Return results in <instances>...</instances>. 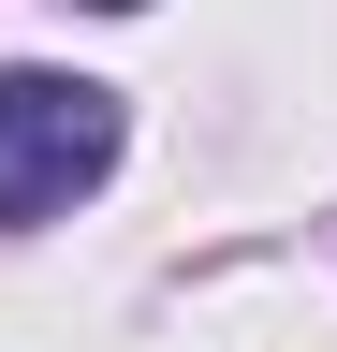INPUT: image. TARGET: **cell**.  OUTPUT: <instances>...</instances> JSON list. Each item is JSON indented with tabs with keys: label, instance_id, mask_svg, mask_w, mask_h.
Wrapping results in <instances>:
<instances>
[{
	"label": "cell",
	"instance_id": "7a4b0ae2",
	"mask_svg": "<svg viewBox=\"0 0 337 352\" xmlns=\"http://www.w3.org/2000/svg\"><path fill=\"white\" fill-rule=\"evenodd\" d=\"M89 15H147V0H89Z\"/></svg>",
	"mask_w": 337,
	"mask_h": 352
},
{
	"label": "cell",
	"instance_id": "6da1fadb",
	"mask_svg": "<svg viewBox=\"0 0 337 352\" xmlns=\"http://www.w3.org/2000/svg\"><path fill=\"white\" fill-rule=\"evenodd\" d=\"M117 88L103 74H45V59H15L0 74V220H59L73 191H103V162H117Z\"/></svg>",
	"mask_w": 337,
	"mask_h": 352
}]
</instances>
